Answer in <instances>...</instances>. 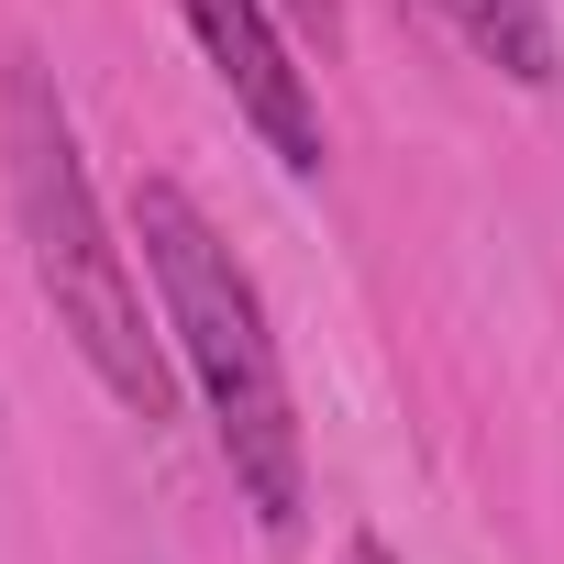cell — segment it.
<instances>
[{"mask_svg":"<svg viewBox=\"0 0 564 564\" xmlns=\"http://www.w3.org/2000/svg\"><path fill=\"white\" fill-rule=\"evenodd\" d=\"M344 564H388V553H377V542H355V553H344Z\"/></svg>","mask_w":564,"mask_h":564,"instance_id":"obj_6","label":"cell"},{"mask_svg":"<svg viewBox=\"0 0 564 564\" xmlns=\"http://www.w3.org/2000/svg\"><path fill=\"white\" fill-rule=\"evenodd\" d=\"M443 23L520 89H553L564 78V34H553V0H443Z\"/></svg>","mask_w":564,"mask_h":564,"instance_id":"obj_4","label":"cell"},{"mask_svg":"<svg viewBox=\"0 0 564 564\" xmlns=\"http://www.w3.org/2000/svg\"><path fill=\"white\" fill-rule=\"evenodd\" d=\"M133 243H144V276H155V322H166L177 366L210 399V432H221V465H232L254 531L265 542H300L311 465H300V399H289V366H276L254 265L221 243V221L177 177H144L133 188Z\"/></svg>","mask_w":564,"mask_h":564,"instance_id":"obj_1","label":"cell"},{"mask_svg":"<svg viewBox=\"0 0 564 564\" xmlns=\"http://www.w3.org/2000/svg\"><path fill=\"white\" fill-rule=\"evenodd\" d=\"M188 12V34H199V56H210V78L232 89V111L276 144V166L289 177H322V100H311V67L289 56V34H276V12L265 0H177Z\"/></svg>","mask_w":564,"mask_h":564,"instance_id":"obj_3","label":"cell"},{"mask_svg":"<svg viewBox=\"0 0 564 564\" xmlns=\"http://www.w3.org/2000/svg\"><path fill=\"white\" fill-rule=\"evenodd\" d=\"M0 166H12V221H23V254H34V289L56 311V333L89 355V377L155 432L177 410V377H166V322L144 311L133 289V254L111 243L100 221V188L78 166V122L45 78V56H12L0 67Z\"/></svg>","mask_w":564,"mask_h":564,"instance_id":"obj_2","label":"cell"},{"mask_svg":"<svg viewBox=\"0 0 564 564\" xmlns=\"http://www.w3.org/2000/svg\"><path fill=\"white\" fill-rule=\"evenodd\" d=\"M289 12H300V23H322V34H333V0H289Z\"/></svg>","mask_w":564,"mask_h":564,"instance_id":"obj_5","label":"cell"}]
</instances>
